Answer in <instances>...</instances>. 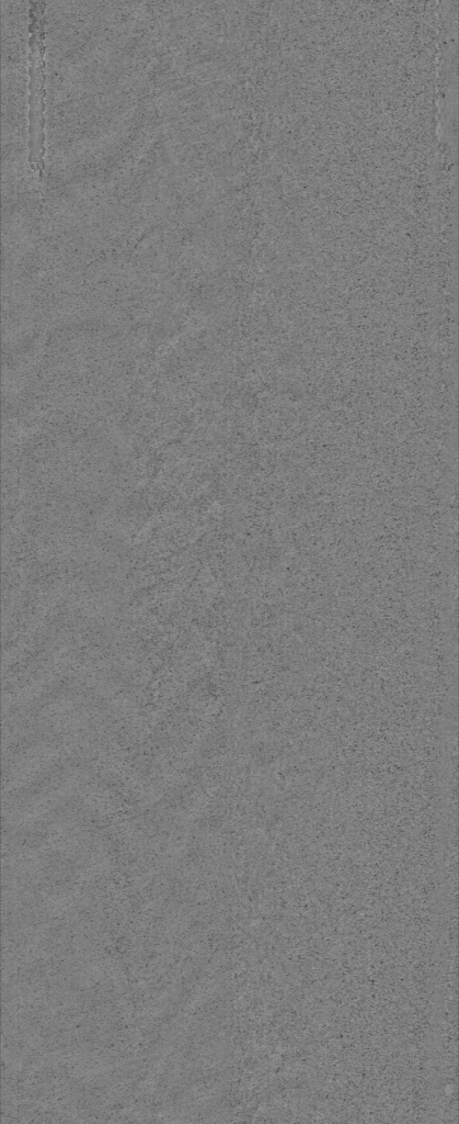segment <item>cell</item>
<instances>
[{
  "instance_id": "cell-1",
  "label": "cell",
  "mask_w": 459,
  "mask_h": 1124,
  "mask_svg": "<svg viewBox=\"0 0 459 1124\" xmlns=\"http://www.w3.org/2000/svg\"><path fill=\"white\" fill-rule=\"evenodd\" d=\"M45 10L46 2L31 1L28 9V162L41 175L45 168Z\"/></svg>"
}]
</instances>
